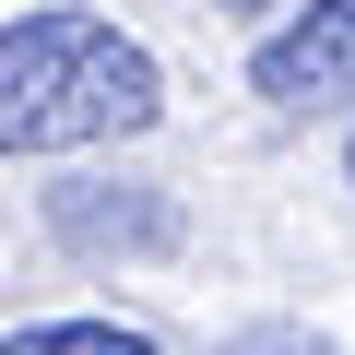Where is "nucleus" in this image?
Returning <instances> with one entry per match:
<instances>
[{
    "label": "nucleus",
    "mask_w": 355,
    "mask_h": 355,
    "mask_svg": "<svg viewBox=\"0 0 355 355\" xmlns=\"http://www.w3.org/2000/svg\"><path fill=\"white\" fill-rule=\"evenodd\" d=\"M0 355H154V343L119 331V320H36V331H12Z\"/></svg>",
    "instance_id": "nucleus-3"
},
{
    "label": "nucleus",
    "mask_w": 355,
    "mask_h": 355,
    "mask_svg": "<svg viewBox=\"0 0 355 355\" xmlns=\"http://www.w3.org/2000/svg\"><path fill=\"white\" fill-rule=\"evenodd\" d=\"M214 12H261V0H214Z\"/></svg>",
    "instance_id": "nucleus-5"
},
{
    "label": "nucleus",
    "mask_w": 355,
    "mask_h": 355,
    "mask_svg": "<svg viewBox=\"0 0 355 355\" xmlns=\"http://www.w3.org/2000/svg\"><path fill=\"white\" fill-rule=\"evenodd\" d=\"M225 355H331L320 331H249V343H225Z\"/></svg>",
    "instance_id": "nucleus-4"
},
{
    "label": "nucleus",
    "mask_w": 355,
    "mask_h": 355,
    "mask_svg": "<svg viewBox=\"0 0 355 355\" xmlns=\"http://www.w3.org/2000/svg\"><path fill=\"white\" fill-rule=\"evenodd\" d=\"M166 107V71L142 36L95 12H24L0 24V154H83Z\"/></svg>",
    "instance_id": "nucleus-1"
},
{
    "label": "nucleus",
    "mask_w": 355,
    "mask_h": 355,
    "mask_svg": "<svg viewBox=\"0 0 355 355\" xmlns=\"http://www.w3.org/2000/svg\"><path fill=\"white\" fill-rule=\"evenodd\" d=\"M249 95H272V107H296V119H320V107H355V0H308L284 36H261V60H249Z\"/></svg>",
    "instance_id": "nucleus-2"
}]
</instances>
